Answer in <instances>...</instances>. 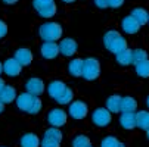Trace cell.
Segmentation results:
<instances>
[{
  "label": "cell",
  "instance_id": "1",
  "mask_svg": "<svg viewBox=\"0 0 149 147\" xmlns=\"http://www.w3.org/2000/svg\"><path fill=\"white\" fill-rule=\"evenodd\" d=\"M103 44H105V47L108 49L109 52L118 53L120 50H123V49L127 47V41H125V38L120 32H117V31H108V32L103 35Z\"/></svg>",
  "mask_w": 149,
  "mask_h": 147
},
{
  "label": "cell",
  "instance_id": "2",
  "mask_svg": "<svg viewBox=\"0 0 149 147\" xmlns=\"http://www.w3.org/2000/svg\"><path fill=\"white\" fill-rule=\"evenodd\" d=\"M38 34L45 41H56L62 35V28L56 22H46L40 27Z\"/></svg>",
  "mask_w": 149,
  "mask_h": 147
},
{
  "label": "cell",
  "instance_id": "3",
  "mask_svg": "<svg viewBox=\"0 0 149 147\" xmlns=\"http://www.w3.org/2000/svg\"><path fill=\"white\" fill-rule=\"evenodd\" d=\"M100 74V65L99 62L93 57H89V59H84L83 62V75L87 81H93L99 77Z\"/></svg>",
  "mask_w": 149,
  "mask_h": 147
},
{
  "label": "cell",
  "instance_id": "4",
  "mask_svg": "<svg viewBox=\"0 0 149 147\" xmlns=\"http://www.w3.org/2000/svg\"><path fill=\"white\" fill-rule=\"evenodd\" d=\"M61 140H62V134L58 130V127H55V128H50L45 133V137H43V140H41V146H45V147H58L61 144Z\"/></svg>",
  "mask_w": 149,
  "mask_h": 147
},
{
  "label": "cell",
  "instance_id": "5",
  "mask_svg": "<svg viewBox=\"0 0 149 147\" xmlns=\"http://www.w3.org/2000/svg\"><path fill=\"white\" fill-rule=\"evenodd\" d=\"M111 112L105 108H99L93 112L92 115V119H93V124L97 125V127H106L109 122H111Z\"/></svg>",
  "mask_w": 149,
  "mask_h": 147
},
{
  "label": "cell",
  "instance_id": "6",
  "mask_svg": "<svg viewBox=\"0 0 149 147\" xmlns=\"http://www.w3.org/2000/svg\"><path fill=\"white\" fill-rule=\"evenodd\" d=\"M47 121L52 127H62L67 122V113L62 109H52L47 115Z\"/></svg>",
  "mask_w": 149,
  "mask_h": 147
},
{
  "label": "cell",
  "instance_id": "7",
  "mask_svg": "<svg viewBox=\"0 0 149 147\" xmlns=\"http://www.w3.org/2000/svg\"><path fill=\"white\" fill-rule=\"evenodd\" d=\"M21 71H22V65H21L15 57L8 59L3 63V72L9 77H16V75L21 74Z\"/></svg>",
  "mask_w": 149,
  "mask_h": 147
},
{
  "label": "cell",
  "instance_id": "8",
  "mask_svg": "<svg viewBox=\"0 0 149 147\" xmlns=\"http://www.w3.org/2000/svg\"><path fill=\"white\" fill-rule=\"evenodd\" d=\"M70 115L74 119H83L87 115V104L84 101H74L70 106Z\"/></svg>",
  "mask_w": 149,
  "mask_h": 147
},
{
  "label": "cell",
  "instance_id": "9",
  "mask_svg": "<svg viewBox=\"0 0 149 147\" xmlns=\"http://www.w3.org/2000/svg\"><path fill=\"white\" fill-rule=\"evenodd\" d=\"M59 55V44L55 41H45L41 46V56L45 59H55Z\"/></svg>",
  "mask_w": 149,
  "mask_h": 147
},
{
  "label": "cell",
  "instance_id": "10",
  "mask_svg": "<svg viewBox=\"0 0 149 147\" xmlns=\"http://www.w3.org/2000/svg\"><path fill=\"white\" fill-rule=\"evenodd\" d=\"M77 43L72 38H63L59 43V53H62L63 56H72L77 52Z\"/></svg>",
  "mask_w": 149,
  "mask_h": 147
},
{
  "label": "cell",
  "instance_id": "11",
  "mask_svg": "<svg viewBox=\"0 0 149 147\" xmlns=\"http://www.w3.org/2000/svg\"><path fill=\"white\" fill-rule=\"evenodd\" d=\"M36 100V96H33L31 93H22V94H19L18 99H16V106L21 109V110H25L28 112L33 106V103Z\"/></svg>",
  "mask_w": 149,
  "mask_h": 147
},
{
  "label": "cell",
  "instance_id": "12",
  "mask_svg": "<svg viewBox=\"0 0 149 147\" xmlns=\"http://www.w3.org/2000/svg\"><path fill=\"white\" fill-rule=\"evenodd\" d=\"M120 124L124 130H133L137 127L136 124V113L134 112H121Z\"/></svg>",
  "mask_w": 149,
  "mask_h": 147
},
{
  "label": "cell",
  "instance_id": "13",
  "mask_svg": "<svg viewBox=\"0 0 149 147\" xmlns=\"http://www.w3.org/2000/svg\"><path fill=\"white\" fill-rule=\"evenodd\" d=\"M121 27H123V31L127 32V34H136V32H139V30H140V24L137 22V21H136L132 15L123 19Z\"/></svg>",
  "mask_w": 149,
  "mask_h": 147
},
{
  "label": "cell",
  "instance_id": "14",
  "mask_svg": "<svg viewBox=\"0 0 149 147\" xmlns=\"http://www.w3.org/2000/svg\"><path fill=\"white\" fill-rule=\"evenodd\" d=\"M25 88L28 93H31L33 96H40L41 93L45 91V84L41 79L38 78H31L28 79V82L25 84Z\"/></svg>",
  "mask_w": 149,
  "mask_h": 147
},
{
  "label": "cell",
  "instance_id": "15",
  "mask_svg": "<svg viewBox=\"0 0 149 147\" xmlns=\"http://www.w3.org/2000/svg\"><path fill=\"white\" fill-rule=\"evenodd\" d=\"M13 57H15L22 66H27V65H30L31 62H33V53H31V50H28V49H18V50L15 52Z\"/></svg>",
  "mask_w": 149,
  "mask_h": 147
},
{
  "label": "cell",
  "instance_id": "16",
  "mask_svg": "<svg viewBox=\"0 0 149 147\" xmlns=\"http://www.w3.org/2000/svg\"><path fill=\"white\" fill-rule=\"evenodd\" d=\"M117 56V62L120 65H124V66H127V65H130L132 63V59H133V50H130L129 47H125V49H123V50H120L118 53H115Z\"/></svg>",
  "mask_w": 149,
  "mask_h": 147
},
{
  "label": "cell",
  "instance_id": "17",
  "mask_svg": "<svg viewBox=\"0 0 149 147\" xmlns=\"http://www.w3.org/2000/svg\"><path fill=\"white\" fill-rule=\"evenodd\" d=\"M137 108V101L133 97H123L120 103V112H134Z\"/></svg>",
  "mask_w": 149,
  "mask_h": 147
},
{
  "label": "cell",
  "instance_id": "18",
  "mask_svg": "<svg viewBox=\"0 0 149 147\" xmlns=\"http://www.w3.org/2000/svg\"><path fill=\"white\" fill-rule=\"evenodd\" d=\"M15 97H16V91L10 86H5L2 88V91H0V100L3 103H12L15 100Z\"/></svg>",
  "mask_w": 149,
  "mask_h": 147
},
{
  "label": "cell",
  "instance_id": "19",
  "mask_svg": "<svg viewBox=\"0 0 149 147\" xmlns=\"http://www.w3.org/2000/svg\"><path fill=\"white\" fill-rule=\"evenodd\" d=\"M65 88H67V86L62 81H53V82H50V86H49V96L53 97V99H58Z\"/></svg>",
  "mask_w": 149,
  "mask_h": 147
},
{
  "label": "cell",
  "instance_id": "20",
  "mask_svg": "<svg viewBox=\"0 0 149 147\" xmlns=\"http://www.w3.org/2000/svg\"><path fill=\"white\" fill-rule=\"evenodd\" d=\"M83 62H84L83 59H72L70 62L68 69H70V74L72 77H81L83 75Z\"/></svg>",
  "mask_w": 149,
  "mask_h": 147
},
{
  "label": "cell",
  "instance_id": "21",
  "mask_svg": "<svg viewBox=\"0 0 149 147\" xmlns=\"http://www.w3.org/2000/svg\"><path fill=\"white\" fill-rule=\"evenodd\" d=\"M136 124H137L139 128L148 130L149 128V112L140 110L139 113H136Z\"/></svg>",
  "mask_w": 149,
  "mask_h": 147
},
{
  "label": "cell",
  "instance_id": "22",
  "mask_svg": "<svg viewBox=\"0 0 149 147\" xmlns=\"http://www.w3.org/2000/svg\"><path fill=\"white\" fill-rule=\"evenodd\" d=\"M132 16L137 21V22L140 24V27L142 25H145L146 22H148V18H149V13L143 9V8H136V9H133V12H132Z\"/></svg>",
  "mask_w": 149,
  "mask_h": 147
},
{
  "label": "cell",
  "instance_id": "23",
  "mask_svg": "<svg viewBox=\"0 0 149 147\" xmlns=\"http://www.w3.org/2000/svg\"><path fill=\"white\" fill-rule=\"evenodd\" d=\"M120 103H121L120 96H111L106 100V109L111 113H117V112H120Z\"/></svg>",
  "mask_w": 149,
  "mask_h": 147
},
{
  "label": "cell",
  "instance_id": "24",
  "mask_svg": "<svg viewBox=\"0 0 149 147\" xmlns=\"http://www.w3.org/2000/svg\"><path fill=\"white\" fill-rule=\"evenodd\" d=\"M21 144H22L24 147H37L40 144V140L36 134H25L22 138H21Z\"/></svg>",
  "mask_w": 149,
  "mask_h": 147
},
{
  "label": "cell",
  "instance_id": "25",
  "mask_svg": "<svg viewBox=\"0 0 149 147\" xmlns=\"http://www.w3.org/2000/svg\"><path fill=\"white\" fill-rule=\"evenodd\" d=\"M134 66H136V72H137L139 77H142V78L149 77V59H145V60L139 62V63L134 65Z\"/></svg>",
  "mask_w": 149,
  "mask_h": 147
},
{
  "label": "cell",
  "instance_id": "26",
  "mask_svg": "<svg viewBox=\"0 0 149 147\" xmlns=\"http://www.w3.org/2000/svg\"><path fill=\"white\" fill-rule=\"evenodd\" d=\"M72 96H74V94H72V91H71V90L67 87L65 90L62 91V94H61V96L56 99V101H58L59 104H68V103H71V100H72Z\"/></svg>",
  "mask_w": 149,
  "mask_h": 147
},
{
  "label": "cell",
  "instance_id": "27",
  "mask_svg": "<svg viewBox=\"0 0 149 147\" xmlns=\"http://www.w3.org/2000/svg\"><path fill=\"white\" fill-rule=\"evenodd\" d=\"M145 59H148L146 50H143V49H136V50H133V59H132V63H133V65H137L139 62H142V60H145Z\"/></svg>",
  "mask_w": 149,
  "mask_h": 147
},
{
  "label": "cell",
  "instance_id": "28",
  "mask_svg": "<svg viewBox=\"0 0 149 147\" xmlns=\"http://www.w3.org/2000/svg\"><path fill=\"white\" fill-rule=\"evenodd\" d=\"M72 146H75V147H90L92 143H90V140H89L87 135H78V137L74 138Z\"/></svg>",
  "mask_w": 149,
  "mask_h": 147
},
{
  "label": "cell",
  "instance_id": "29",
  "mask_svg": "<svg viewBox=\"0 0 149 147\" xmlns=\"http://www.w3.org/2000/svg\"><path fill=\"white\" fill-rule=\"evenodd\" d=\"M38 13H40V16H43V18H52V16L56 13V5L52 3V5L43 8V9H40Z\"/></svg>",
  "mask_w": 149,
  "mask_h": 147
},
{
  "label": "cell",
  "instance_id": "30",
  "mask_svg": "<svg viewBox=\"0 0 149 147\" xmlns=\"http://www.w3.org/2000/svg\"><path fill=\"white\" fill-rule=\"evenodd\" d=\"M102 146L103 147H123V143H120L115 137H106L102 140Z\"/></svg>",
  "mask_w": 149,
  "mask_h": 147
},
{
  "label": "cell",
  "instance_id": "31",
  "mask_svg": "<svg viewBox=\"0 0 149 147\" xmlns=\"http://www.w3.org/2000/svg\"><path fill=\"white\" fill-rule=\"evenodd\" d=\"M52 3H55V0H33V6H34V9H36L37 12H38L40 9H43V8L52 5Z\"/></svg>",
  "mask_w": 149,
  "mask_h": 147
},
{
  "label": "cell",
  "instance_id": "32",
  "mask_svg": "<svg viewBox=\"0 0 149 147\" xmlns=\"http://www.w3.org/2000/svg\"><path fill=\"white\" fill-rule=\"evenodd\" d=\"M40 109H41V100L38 99V96H36V100H34V103H33L31 109L28 110V113H31V115L38 113V112H40Z\"/></svg>",
  "mask_w": 149,
  "mask_h": 147
},
{
  "label": "cell",
  "instance_id": "33",
  "mask_svg": "<svg viewBox=\"0 0 149 147\" xmlns=\"http://www.w3.org/2000/svg\"><path fill=\"white\" fill-rule=\"evenodd\" d=\"M123 3H124V0H108V8L117 9V8L123 6Z\"/></svg>",
  "mask_w": 149,
  "mask_h": 147
},
{
  "label": "cell",
  "instance_id": "34",
  "mask_svg": "<svg viewBox=\"0 0 149 147\" xmlns=\"http://www.w3.org/2000/svg\"><path fill=\"white\" fill-rule=\"evenodd\" d=\"M8 34V25L3 22V21H0V38L5 37Z\"/></svg>",
  "mask_w": 149,
  "mask_h": 147
},
{
  "label": "cell",
  "instance_id": "35",
  "mask_svg": "<svg viewBox=\"0 0 149 147\" xmlns=\"http://www.w3.org/2000/svg\"><path fill=\"white\" fill-rule=\"evenodd\" d=\"M95 5L99 9H105V8H108V0H95Z\"/></svg>",
  "mask_w": 149,
  "mask_h": 147
},
{
  "label": "cell",
  "instance_id": "36",
  "mask_svg": "<svg viewBox=\"0 0 149 147\" xmlns=\"http://www.w3.org/2000/svg\"><path fill=\"white\" fill-rule=\"evenodd\" d=\"M5 3H8V5H12V3H16L18 0H3Z\"/></svg>",
  "mask_w": 149,
  "mask_h": 147
},
{
  "label": "cell",
  "instance_id": "37",
  "mask_svg": "<svg viewBox=\"0 0 149 147\" xmlns=\"http://www.w3.org/2000/svg\"><path fill=\"white\" fill-rule=\"evenodd\" d=\"M5 87V81L2 79V78H0V91H2V88Z\"/></svg>",
  "mask_w": 149,
  "mask_h": 147
},
{
  "label": "cell",
  "instance_id": "38",
  "mask_svg": "<svg viewBox=\"0 0 149 147\" xmlns=\"http://www.w3.org/2000/svg\"><path fill=\"white\" fill-rule=\"evenodd\" d=\"M3 108H5V103L0 100V113H2V110H3Z\"/></svg>",
  "mask_w": 149,
  "mask_h": 147
},
{
  "label": "cell",
  "instance_id": "39",
  "mask_svg": "<svg viewBox=\"0 0 149 147\" xmlns=\"http://www.w3.org/2000/svg\"><path fill=\"white\" fill-rule=\"evenodd\" d=\"M3 72V63H0V74Z\"/></svg>",
  "mask_w": 149,
  "mask_h": 147
},
{
  "label": "cell",
  "instance_id": "40",
  "mask_svg": "<svg viewBox=\"0 0 149 147\" xmlns=\"http://www.w3.org/2000/svg\"><path fill=\"white\" fill-rule=\"evenodd\" d=\"M62 2H65V3H71V2H74V0H62Z\"/></svg>",
  "mask_w": 149,
  "mask_h": 147
},
{
  "label": "cell",
  "instance_id": "41",
  "mask_svg": "<svg viewBox=\"0 0 149 147\" xmlns=\"http://www.w3.org/2000/svg\"><path fill=\"white\" fill-rule=\"evenodd\" d=\"M146 104H148V108H149V96H148V99H146Z\"/></svg>",
  "mask_w": 149,
  "mask_h": 147
},
{
  "label": "cell",
  "instance_id": "42",
  "mask_svg": "<svg viewBox=\"0 0 149 147\" xmlns=\"http://www.w3.org/2000/svg\"><path fill=\"white\" fill-rule=\"evenodd\" d=\"M146 135H148V138H149V128L146 130Z\"/></svg>",
  "mask_w": 149,
  "mask_h": 147
},
{
  "label": "cell",
  "instance_id": "43",
  "mask_svg": "<svg viewBox=\"0 0 149 147\" xmlns=\"http://www.w3.org/2000/svg\"><path fill=\"white\" fill-rule=\"evenodd\" d=\"M148 24H149V18H148Z\"/></svg>",
  "mask_w": 149,
  "mask_h": 147
}]
</instances>
